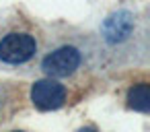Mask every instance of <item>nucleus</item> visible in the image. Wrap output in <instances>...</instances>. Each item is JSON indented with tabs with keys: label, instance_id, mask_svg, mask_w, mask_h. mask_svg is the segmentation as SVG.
Listing matches in <instances>:
<instances>
[{
	"label": "nucleus",
	"instance_id": "f257e3e1",
	"mask_svg": "<svg viewBox=\"0 0 150 132\" xmlns=\"http://www.w3.org/2000/svg\"><path fill=\"white\" fill-rule=\"evenodd\" d=\"M37 52V41L29 33H8L0 39V60L6 64L29 62Z\"/></svg>",
	"mask_w": 150,
	"mask_h": 132
},
{
	"label": "nucleus",
	"instance_id": "f03ea898",
	"mask_svg": "<svg viewBox=\"0 0 150 132\" xmlns=\"http://www.w3.org/2000/svg\"><path fill=\"white\" fill-rule=\"evenodd\" d=\"M31 101L41 111H52L64 105L66 101V87L54 78L35 81L31 87Z\"/></svg>",
	"mask_w": 150,
	"mask_h": 132
},
{
	"label": "nucleus",
	"instance_id": "7ed1b4c3",
	"mask_svg": "<svg viewBox=\"0 0 150 132\" xmlns=\"http://www.w3.org/2000/svg\"><path fill=\"white\" fill-rule=\"evenodd\" d=\"M78 66H80V52L72 46H62V48L50 52L41 62V68L50 74V78L52 76H68Z\"/></svg>",
	"mask_w": 150,
	"mask_h": 132
},
{
	"label": "nucleus",
	"instance_id": "20e7f679",
	"mask_svg": "<svg viewBox=\"0 0 150 132\" xmlns=\"http://www.w3.org/2000/svg\"><path fill=\"white\" fill-rule=\"evenodd\" d=\"M101 31H103V37L109 44H121L134 31V15L127 13V11H117V13H113L111 17L105 19Z\"/></svg>",
	"mask_w": 150,
	"mask_h": 132
},
{
	"label": "nucleus",
	"instance_id": "39448f33",
	"mask_svg": "<svg viewBox=\"0 0 150 132\" xmlns=\"http://www.w3.org/2000/svg\"><path fill=\"white\" fill-rule=\"evenodd\" d=\"M127 105L136 111L150 109V87L146 83H138L127 91Z\"/></svg>",
	"mask_w": 150,
	"mask_h": 132
},
{
	"label": "nucleus",
	"instance_id": "423d86ee",
	"mask_svg": "<svg viewBox=\"0 0 150 132\" xmlns=\"http://www.w3.org/2000/svg\"><path fill=\"white\" fill-rule=\"evenodd\" d=\"M78 132H99L97 128H93V126H84V128H80Z\"/></svg>",
	"mask_w": 150,
	"mask_h": 132
}]
</instances>
